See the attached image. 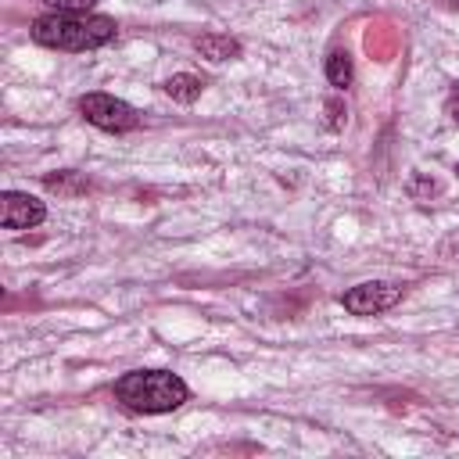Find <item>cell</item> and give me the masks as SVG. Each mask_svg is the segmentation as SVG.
<instances>
[{
	"label": "cell",
	"mask_w": 459,
	"mask_h": 459,
	"mask_svg": "<svg viewBox=\"0 0 459 459\" xmlns=\"http://www.w3.org/2000/svg\"><path fill=\"white\" fill-rule=\"evenodd\" d=\"M32 39L54 50H93L115 39V22L104 14H43L32 22Z\"/></svg>",
	"instance_id": "obj_1"
},
{
	"label": "cell",
	"mask_w": 459,
	"mask_h": 459,
	"mask_svg": "<svg viewBox=\"0 0 459 459\" xmlns=\"http://www.w3.org/2000/svg\"><path fill=\"white\" fill-rule=\"evenodd\" d=\"M115 394L133 412H172V409H179L190 398L186 384L176 373H169V369H136V373H126L115 384Z\"/></svg>",
	"instance_id": "obj_2"
},
{
	"label": "cell",
	"mask_w": 459,
	"mask_h": 459,
	"mask_svg": "<svg viewBox=\"0 0 459 459\" xmlns=\"http://www.w3.org/2000/svg\"><path fill=\"white\" fill-rule=\"evenodd\" d=\"M79 111L86 115V122H93L97 129H108V133H126V129H136V122H140L136 111L111 93H86L79 100Z\"/></svg>",
	"instance_id": "obj_3"
},
{
	"label": "cell",
	"mask_w": 459,
	"mask_h": 459,
	"mask_svg": "<svg viewBox=\"0 0 459 459\" xmlns=\"http://www.w3.org/2000/svg\"><path fill=\"white\" fill-rule=\"evenodd\" d=\"M398 298H402V287L384 283V280H369V283H359V287L344 290V294H341V305H344L351 316H377V312L394 308Z\"/></svg>",
	"instance_id": "obj_4"
},
{
	"label": "cell",
	"mask_w": 459,
	"mask_h": 459,
	"mask_svg": "<svg viewBox=\"0 0 459 459\" xmlns=\"http://www.w3.org/2000/svg\"><path fill=\"white\" fill-rule=\"evenodd\" d=\"M43 215H47L43 201H36V197H29V194L7 190V194L0 197V222H4L7 230H29V226L43 222Z\"/></svg>",
	"instance_id": "obj_5"
},
{
	"label": "cell",
	"mask_w": 459,
	"mask_h": 459,
	"mask_svg": "<svg viewBox=\"0 0 459 459\" xmlns=\"http://www.w3.org/2000/svg\"><path fill=\"white\" fill-rule=\"evenodd\" d=\"M197 50L208 57V61H230V57H240V43L233 36H219V32H208L197 39Z\"/></svg>",
	"instance_id": "obj_6"
},
{
	"label": "cell",
	"mask_w": 459,
	"mask_h": 459,
	"mask_svg": "<svg viewBox=\"0 0 459 459\" xmlns=\"http://www.w3.org/2000/svg\"><path fill=\"white\" fill-rule=\"evenodd\" d=\"M201 90H204V82L197 75H190V72H176V75L165 79V93L172 100H179V104H194L201 97Z\"/></svg>",
	"instance_id": "obj_7"
},
{
	"label": "cell",
	"mask_w": 459,
	"mask_h": 459,
	"mask_svg": "<svg viewBox=\"0 0 459 459\" xmlns=\"http://www.w3.org/2000/svg\"><path fill=\"white\" fill-rule=\"evenodd\" d=\"M43 186L54 190V194L72 197V194H82L90 186V179H82L79 172H57V176H43Z\"/></svg>",
	"instance_id": "obj_8"
},
{
	"label": "cell",
	"mask_w": 459,
	"mask_h": 459,
	"mask_svg": "<svg viewBox=\"0 0 459 459\" xmlns=\"http://www.w3.org/2000/svg\"><path fill=\"white\" fill-rule=\"evenodd\" d=\"M326 79L333 82V86H348L351 82V57L344 54V50H333L330 57H326Z\"/></svg>",
	"instance_id": "obj_9"
},
{
	"label": "cell",
	"mask_w": 459,
	"mask_h": 459,
	"mask_svg": "<svg viewBox=\"0 0 459 459\" xmlns=\"http://www.w3.org/2000/svg\"><path fill=\"white\" fill-rule=\"evenodd\" d=\"M50 11H57V14H86L97 0H43Z\"/></svg>",
	"instance_id": "obj_10"
},
{
	"label": "cell",
	"mask_w": 459,
	"mask_h": 459,
	"mask_svg": "<svg viewBox=\"0 0 459 459\" xmlns=\"http://www.w3.org/2000/svg\"><path fill=\"white\" fill-rule=\"evenodd\" d=\"M448 115H452V122L459 126V90H455V93L448 97Z\"/></svg>",
	"instance_id": "obj_11"
},
{
	"label": "cell",
	"mask_w": 459,
	"mask_h": 459,
	"mask_svg": "<svg viewBox=\"0 0 459 459\" xmlns=\"http://www.w3.org/2000/svg\"><path fill=\"white\" fill-rule=\"evenodd\" d=\"M455 172H459V165H455Z\"/></svg>",
	"instance_id": "obj_12"
}]
</instances>
